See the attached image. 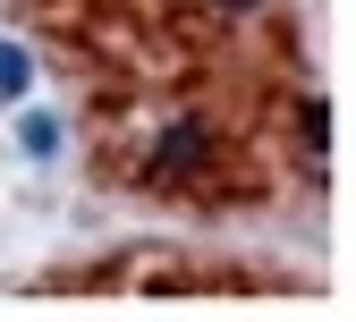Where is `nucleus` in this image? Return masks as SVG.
I'll list each match as a JSON object with an SVG mask.
<instances>
[{"label": "nucleus", "mask_w": 356, "mask_h": 322, "mask_svg": "<svg viewBox=\"0 0 356 322\" xmlns=\"http://www.w3.org/2000/svg\"><path fill=\"white\" fill-rule=\"evenodd\" d=\"M220 9H263V0H220Z\"/></svg>", "instance_id": "nucleus-3"}, {"label": "nucleus", "mask_w": 356, "mask_h": 322, "mask_svg": "<svg viewBox=\"0 0 356 322\" xmlns=\"http://www.w3.org/2000/svg\"><path fill=\"white\" fill-rule=\"evenodd\" d=\"M26 85H34V60L17 51V42H0V102H17Z\"/></svg>", "instance_id": "nucleus-1"}, {"label": "nucleus", "mask_w": 356, "mask_h": 322, "mask_svg": "<svg viewBox=\"0 0 356 322\" xmlns=\"http://www.w3.org/2000/svg\"><path fill=\"white\" fill-rule=\"evenodd\" d=\"M26 153H60V127L51 119H26Z\"/></svg>", "instance_id": "nucleus-2"}]
</instances>
